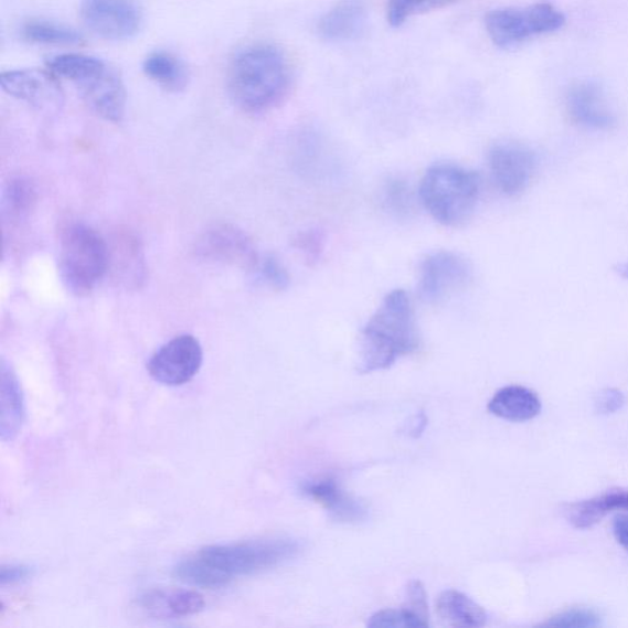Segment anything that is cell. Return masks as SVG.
<instances>
[{"mask_svg":"<svg viewBox=\"0 0 628 628\" xmlns=\"http://www.w3.org/2000/svg\"><path fill=\"white\" fill-rule=\"evenodd\" d=\"M615 511H628V490L606 491L597 498L572 503L565 510L568 522L578 529L590 528Z\"/></svg>","mask_w":628,"mask_h":628,"instance_id":"ffe728a7","label":"cell"},{"mask_svg":"<svg viewBox=\"0 0 628 628\" xmlns=\"http://www.w3.org/2000/svg\"><path fill=\"white\" fill-rule=\"evenodd\" d=\"M405 608L421 617L429 626L427 594L421 581H412L406 588Z\"/></svg>","mask_w":628,"mask_h":628,"instance_id":"f546056e","label":"cell"},{"mask_svg":"<svg viewBox=\"0 0 628 628\" xmlns=\"http://www.w3.org/2000/svg\"><path fill=\"white\" fill-rule=\"evenodd\" d=\"M602 617L597 611L588 608H571L551 617L544 625L551 627H597Z\"/></svg>","mask_w":628,"mask_h":628,"instance_id":"4316f807","label":"cell"},{"mask_svg":"<svg viewBox=\"0 0 628 628\" xmlns=\"http://www.w3.org/2000/svg\"><path fill=\"white\" fill-rule=\"evenodd\" d=\"M148 78L156 82L162 89L178 93L189 83V71L184 63L168 52H152L142 63Z\"/></svg>","mask_w":628,"mask_h":628,"instance_id":"7402d4cb","label":"cell"},{"mask_svg":"<svg viewBox=\"0 0 628 628\" xmlns=\"http://www.w3.org/2000/svg\"><path fill=\"white\" fill-rule=\"evenodd\" d=\"M302 545L290 537L248 540L201 549L181 561L173 576L194 587L222 588L240 578L277 567L301 553Z\"/></svg>","mask_w":628,"mask_h":628,"instance_id":"6da1fadb","label":"cell"},{"mask_svg":"<svg viewBox=\"0 0 628 628\" xmlns=\"http://www.w3.org/2000/svg\"><path fill=\"white\" fill-rule=\"evenodd\" d=\"M567 109L571 118L582 127L609 129L615 125V116L600 87L593 83L581 82L571 87Z\"/></svg>","mask_w":628,"mask_h":628,"instance_id":"5bb4252c","label":"cell"},{"mask_svg":"<svg viewBox=\"0 0 628 628\" xmlns=\"http://www.w3.org/2000/svg\"><path fill=\"white\" fill-rule=\"evenodd\" d=\"M490 171L498 189L514 195L526 189L536 168L534 152L518 142H501L489 156Z\"/></svg>","mask_w":628,"mask_h":628,"instance_id":"9c48e42d","label":"cell"},{"mask_svg":"<svg viewBox=\"0 0 628 628\" xmlns=\"http://www.w3.org/2000/svg\"><path fill=\"white\" fill-rule=\"evenodd\" d=\"M36 202L34 185L28 180L18 179L8 185L6 203L8 211L17 216H23L31 211Z\"/></svg>","mask_w":628,"mask_h":628,"instance_id":"484cf974","label":"cell"},{"mask_svg":"<svg viewBox=\"0 0 628 628\" xmlns=\"http://www.w3.org/2000/svg\"><path fill=\"white\" fill-rule=\"evenodd\" d=\"M288 58L277 47L253 45L231 62L227 91L231 100L247 113H260L278 104L288 92Z\"/></svg>","mask_w":628,"mask_h":628,"instance_id":"3957f363","label":"cell"},{"mask_svg":"<svg viewBox=\"0 0 628 628\" xmlns=\"http://www.w3.org/2000/svg\"><path fill=\"white\" fill-rule=\"evenodd\" d=\"M21 36L29 42L43 43V45H78L83 41L78 31L40 19L26 21L21 28Z\"/></svg>","mask_w":628,"mask_h":628,"instance_id":"cb8c5ba5","label":"cell"},{"mask_svg":"<svg viewBox=\"0 0 628 628\" xmlns=\"http://www.w3.org/2000/svg\"><path fill=\"white\" fill-rule=\"evenodd\" d=\"M436 610L440 619L454 627H482L488 615L481 606L458 590L440 593L436 602Z\"/></svg>","mask_w":628,"mask_h":628,"instance_id":"44dd1931","label":"cell"},{"mask_svg":"<svg viewBox=\"0 0 628 628\" xmlns=\"http://www.w3.org/2000/svg\"><path fill=\"white\" fill-rule=\"evenodd\" d=\"M488 411L505 422L525 423L542 412V401L534 391L523 385H507L492 396Z\"/></svg>","mask_w":628,"mask_h":628,"instance_id":"2e32d148","label":"cell"},{"mask_svg":"<svg viewBox=\"0 0 628 628\" xmlns=\"http://www.w3.org/2000/svg\"><path fill=\"white\" fill-rule=\"evenodd\" d=\"M477 172L456 164H436L422 181L421 198L437 223L456 227L468 222L479 201Z\"/></svg>","mask_w":628,"mask_h":628,"instance_id":"277c9868","label":"cell"},{"mask_svg":"<svg viewBox=\"0 0 628 628\" xmlns=\"http://www.w3.org/2000/svg\"><path fill=\"white\" fill-rule=\"evenodd\" d=\"M142 609L157 617H185L200 614L205 606L203 595L196 590H150L141 595Z\"/></svg>","mask_w":628,"mask_h":628,"instance_id":"ac0fdd59","label":"cell"},{"mask_svg":"<svg viewBox=\"0 0 628 628\" xmlns=\"http://www.w3.org/2000/svg\"><path fill=\"white\" fill-rule=\"evenodd\" d=\"M198 251L206 258L252 270H255L259 263L251 238L233 225H220L209 230L200 241Z\"/></svg>","mask_w":628,"mask_h":628,"instance_id":"8fae6325","label":"cell"},{"mask_svg":"<svg viewBox=\"0 0 628 628\" xmlns=\"http://www.w3.org/2000/svg\"><path fill=\"white\" fill-rule=\"evenodd\" d=\"M0 382H2L0 383V391H2L0 433H2L3 440H12L24 422V396L17 373L4 359L0 365Z\"/></svg>","mask_w":628,"mask_h":628,"instance_id":"d6986e66","label":"cell"},{"mask_svg":"<svg viewBox=\"0 0 628 628\" xmlns=\"http://www.w3.org/2000/svg\"><path fill=\"white\" fill-rule=\"evenodd\" d=\"M0 85L8 95L40 109H57L63 103L60 83L45 71L7 72L0 76Z\"/></svg>","mask_w":628,"mask_h":628,"instance_id":"30bf717a","label":"cell"},{"mask_svg":"<svg viewBox=\"0 0 628 628\" xmlns=\"http://www.w3.org/2000/svg\"><path fill=\"white\" fill-rule=\"evenodd\" d=\"M613 529L616 542L619 543L628 554V514L616 517Z\"/></svg>","mask_w":628,"mask_h":628,"instance_id":"836d02e7","label":"cell"},{"mask_svg":"<svg viewBox=\"0 0 628 628\" xmlns=\"http://www.w3.org/2000/svg\"><path fill=\"white\" fill-rule=\"evenodd\" d=\"M302 492L311 498L339 523L359 524L369 518V509L362 501L341 490L332 479L306 482Z\"/></svg>","mask_w":628,"mask_h":628,"instance_id":"4fadbf2b","label":"cell"},{"mask_svg":"<svg viewBox=\"0 0 628 628\" xmlns=\"http://www.w3.org/2000/svg\"><path fill=\"white\" fill-rule=\"evenodd\" d=\"M422 343L409 296L394 290L384 297L362 329L358 371L366 374L387 370L400 359L415 354Z\"/></svg>","mask_w":628,"mask_h":628,"instance_id":"7a4b0ae2","label":"cell"},{"mask_svg":"<svg viewBox=\"0 0 628 628\" xmlns=\"http://www.w3.org/2000/svg\"><path fill=\"white\" fill-rule=\"evenodd\" d=\"M34 575V570L26 565H3L0 570V582L6 584H15L24 582Z\"/></svg>","mask_w":628,"mask_h":628,"instance_id":"d6a6232c","label":"cell"},{"mask_svg":"<svg viewBox=\"0 0 628 628\" xmlns=\"http://www.w3.org/2000/svg\"><path fill=\"white\" fill-rule=\"evenodd\" d=\"M485 25L494 45L504 49L537 35L531 7L492 10L485 19Z\"/></svg>","mask_w":628,"mask_h":628,"instance_id":"9a60e30c","label":"cell"},{"mask_svg":"<svg viewBox=\"0 0 628 628\" xmlns=\"http://www.w3.org/2000/svg\"><path fill=\"white\" fill-rule=\"evenodd\" d=\"M295 244L297 249H300L305 257L310 260H317L323 249L322 237L315 231H308V233L299 235Z\"/></svg>","mask_w":628,"mask_h":628,"instance_id":"4dcf8cb0","label":"cell"},{"mask_svg":"<svg viewBox=\"0 0 628 628\" xmlns=\"http://www.w3.org/2000/svg\"><path fill=\"white\" fill-rule=\"evenodd\" d=\"M203 365V348L195 337H175L162 345L148 362L153 381L179 387L192 381Z\"/></svg>","mask_w":628,"mask_h":628,"instance_id":"52a82bcc","label":"cell"},{"mask_svg":"<svg viewBox=\"0 0 628 628\" xmlns=\"http://www.w3.org/2000/svg\"><path fill=\"white\" fill-rule=\"evenodd\" d=\"M263 283H266L274 290H285L289 288L290 275L283 266L281 262L275 257H266L258 263L255 269Z\"/></svg>","mask_w":628,"mask_h":628,"instance_id":"f1b7e54d","label":"cell"},{"mask_svg":"<svg viewBox=\"0 0 628 628\" xmlns=\"http://www.w3.org/2000/svg\"><path fill=\"white\" fill-rule=\"evenodd\" d=\"M456 0H388L387 18L393 28L402 26L411 18L448 7Z\"/></svg>","mask_w":628,"mask_h":628,"instance_id":"d4e9b609","label":"cell"},{"mask_svg":"<svg viewBox=\"0 0 628 628\" xmlns=\"http://www.w3.org/2000/svg\"><path fill=\"white\" fill-rule=\"evenodd\" d=\"M366 24V8L361 0H343L319 20L318 32L328 41H348L360 36Z\"/></svg>","mask_w":628,"mask_h":628,"instance_id":"e0dca14e","label":"cell"},{"mask_svg":"<svg viewBox=\"0 0 628 628\" xmlns=\"http://www.w3.org/2000/svg\"><path fill=\"white\" fill-rule=\"evenodd\" d=\"M81 15L93 34L111 41L135 38L142 24L137 0H82Z\"/></svg>","mask_w":628,"mask_h":628,"instance_id":"8992f818","label":"cell"},{"mask_svg":"<svg viewBox=\"0 0 628 628\" xmlns=\"http://www.w3.org/2000/svg\"><path fill=\"white\" fill-rule=\"evenodd\" d=\"M78 86L85 103L97 116L115 124L124 119L127 93L123 79L115 70L107 65L100 74Z\"/></svg>","mask_w":628,"mask_h":628,"instance_id":"7c38bea8","label":"cell"},{"mask_svg":"<svg viewBox=\"0 0 628 628\" xmlns=\"http://www.w3.org/2000/svg\"><path fill=\"white\" fill-rule=\"evenodd\" d=\"M369 627H428V625L406 608L381 610L370 617Z\"/></svg>","mask_w":628,"mask_h":628,"instance_id":"83f0119b","label":"cell"},{"mask_svg":"<svg viewBox=\"0 0 628 628\" xmlns=\"http://www.w3.org/2000/svg\"><path fill=\"white\" fill-rule=\"evenodd\" d=\"M471 278L472 268L468 259L454 252L438 251L423 262L418 290L425 302L438 304L467 288Z\"/></svg>","mask_w":628,"mask_h":628,"instance_id":"ba28073f","label":"cell"},{"mask_svg":"<svg viewBox=\"0 0 628 628\" xmlns=\"http://www.w3.org/2000/svg\"><path fill=\"white\" fill-rule=\"evenodd\" d=\"M109 269L106 240L91 226L74 224L64 230L58 270L65 288L75 296L89 295Z\"/></svg>","mask_w":628,"mask_h":628,"instance_id":"5b68a950","label":"cell"},{"mask_svg":"<svg viewBox=\"0 0 628 628\" xmlns=\"http://www.w3.org/2000/svg\"><path fill=\"white\" fill-rule=\"evenodd\" d=\"M47 67L52 74L79 85L100 74L107 64L102 60L84 56V54L67 53L51 58Z\"/></svg>","mask_w":628,"mask_h":628,"instance_id":"603a6c76","label":"cell"},{"mask_svg":"<svg viewBox=\"0 0 628 628\" xmlns=\"http://www.w3.org/2000/svg\"><path fill=\"white\" fill-rule=\"evenodd\" d=\"M595 409L600 414H614L625 404V396L620 391L610 388L602 391L594 402Z\"/></svg>","mask_w":628,"mask_h":628,"instance_id":"1f68e13d","label":"cell"}]
</instances>
